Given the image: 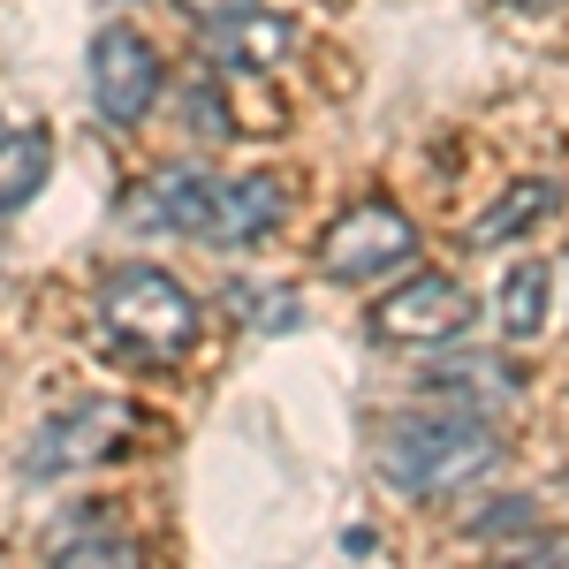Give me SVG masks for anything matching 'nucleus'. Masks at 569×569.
<instances>
[{
    "label": "nucleus",
    "instance_id": "f257e3e1",
    "mask_svg": "<svg viewBox=\"0 0 569 569\" xmlns=\"http://www.w3.org/2000/svg\"><path fill=\"white\" fill-rule=\"evenodd\" d=\"M501 463V433L486 426L479 410H410V418H388L380 433V471H388L395 493H456V486L486 479Z\"/></svg>",
    "mask_w": 569,
    "mask_h": 569
},
{
    "label": "nucleus",
    "instance_id": "f03ea898",
    "mask_svg": "<svg viewBox=\"0 0 569 569\" xmlns=\"http://www.w3.org/2000/svg\"><path fill=\"white\" fill-rule=\"evenodd\" d=\"M99 335L137 365H176L198 342V297L168 266H122L99 281Z\"/></svg>",
    "mask_w": 569,
    "mask_h": 569
},
{
    "label": "nucleus",
    "instance_id": "7ed1b4c3",
    "mask_svg": "<svg viewBox=\"0 0 569 569\" xmlns=\"http://www.w3.org/2000/svg\"><path fill=\"white\" fill-rule=\"evenodd\" d=\"M410 251H418V228L395 213L388 198H365L319 236V273L365 289V281H388L395 266H410Z\"/></svg>",
    "mask_w": 569,
    "mask_h": 569
},
{
    "label": "nucleus",
    "instance_id": "20e7f679",
    "mask_svg": "<svg viewBox=\"0 0 569 569\" xmlns=\"http://www.w3.org/2000/svg\"><path fill=\"white\" fill-rule=\"evenodd\" d=\"M152 99H160V46L130 23H107L91 39V107L114 130H130V122L152 114Z\"/></svg>",
    "mask_w": 569,
    "mask_h": 569
},
{
    "label": "nucleus",
    "instance_id": "39448f33",
    "mask_svg": "<svg viewBox=\"0 0 569 569\" xmlns=\"http://www.w3.org/2000/svg\"><path fill=\"white\" fill-rule=\"evenodd\" d=\"M463 327H471V297L448 273H410V281H395L388 297L372 305V335L402 342V350H433V342L463 335Z\"/></svg>",
    "mask_w": 569,
    "mask_h": 569
},
{
    "label": "nucleus",
    "instance_id": "423d86ee",
    "mask_svg": "<svg viewBox=\"0 0 569 569\" xmlns=\"http://www.w3.org/2000/svg\"><path fill=\"white\" fill-rule=\"evenodd\" d=\"M137 410L130 402H114V395H99V402H77V410H61V418H46L39 440L23 448V471L31 479H53V471H84L99 456H114L122 440H130Z\"/></svg>",
    "mask_w": 569,
    "mask_h": 569
},
{
    "label": "nucleus",
    "instance_id": "0eeeda50",
    "mask_svg": "<svg viewBox=\"0 0 569 569\" xmlns=\"http://www.w3.org/2000/svg\"><path fill=\"white\" fill-rule=\"evenodd\" d=\"M46 569H144V547L107 509H69L46 531Z\"/></svg>",
    "mask_w": 569,
    "mask_h": 569
},
{
    "label": "nucleus",
    "instance_id": "6e6552de",
    "mask_svg": "<svg viewBox=\"0 0 569 569\" xmlns=\"http://www.w3.org/2000/svg\"><path fill=\"white\" fill-rule=\"evenodd\" d=\"M273 220H281V182L273 176H213V213H206V243L213 251L266 243Z\"/></svg>",
    "mask_w": 569,
    "mask_h": 569
},
{
    "label": "nucleus",
    "instance_id": "1a4fd4ad",
    "mask_svg": "<svg viewBox=\"0 0 569 569\" xmlns=\"http://www.w3.org/2000/svg\"><path fill=\"white\" fill-rule=\"evenodd\" d=\"M122 213H130L137 228H160V236H198V243H206V213H213V176H182V168H168V176L137 182Z\"/></svg>",
    "mask_w": 569,
    "mask_h": 569
},
{
    "label": "nucleus",
    "instance_id": "9d476101",
    "mask_svg": "<svg viewBox=\"0 0 569 569\" xmlns=\"http://www.w3.org/2000/svg\"><path fill=\"white\" fill-rule=\"evenodd\" d=\"M289 46H297V23L289 16H228V23H206V53H213L220 69H236V77H259V69H281L289 61Z\"/></svg>",
    "mask_w": 569,
    "mask_h": 569
},
{
    "label": "nucleus",
    "instance_id": "9b49d317",
    "mask_svg": "<svg viewBox=\"0 0 569 569\" xmlns=\"http://www.w3.org/2000/svg\"><path fill=\"white\" fill-rule=\"evenodd\" d=\"M493 319H501L509 342L547 335V319H555V266H547V259L509 266V273H501V297H493Z\"/></svg>",
    "mask_w": 569,
    "mask_h": 569
},
{
    "label": "nucleus",
    "instance_id": "f8f14e48",
    "mask_svg": "<svg viewBox=\"0 0 569 569\" xmlns=\"http://www.w3.org/2000/svg\"><path fill=\"white\" fill-rule=\"evenodd\" d=\"M562 206V182H539V176H525V182H509L493 206L479 213V228H471V243L479 251H493V243H517V236H531L539 220Z\"/></svg>",
    "mask_w": 569,
    "mask_h": 569
},
{
    "label": "nucleus",
    "instance_id": "ddd939ff",
    "mask_svg": "<svg viewBox=\"0 0 569 569\" xmlns=\"http://www.w3.org/2000/svg\"><path fill=\"white\" fill-rule=\"evenodd\" d=\"M46 168H53V137L39 122H23V130H0V213H16V206H31L39 198Z\"/></svg>",
    "mask_w": 569,
    "mask_h": 569
},
{
    "label": "nucleus",
    "instance_id": "4468645a",
    "mask_svg": "<svg viewBox=\"0 0 569 569\" xmlns=\"http://www.w3.org/2000/svg\"><path fill=\"white\" fill-rule=\"evenodd\" d=\"M479 365H486V357H448V365H433V388L479 395V402H509L517 380H509V372H479Z\"/></svg>",
    "mask_w": 569,
    "mask_h": 569
},
{
    "label": "nucleus",
    "instance_id": "2eb2a0df",
    "mask_svg": "<svg viewBox=\"0 0 569 569\" xmlns=\"http://www.w3.org/2000/svg\"><path fill=\"white\" fill-rule=\"evenodd\" d=\"M228 311H236V319H259V327H297V311H289L281 289H243V281H236V289H228Z\"/></svg>",
    "mask_w": 569,
    "mask_h": 569
},
{
    "label": "nucleus",
    "instance_id": "dca6fc26",
    "mask_svg": "<svg viewBox=\"0 0 569 569\" xmlns=\"http://www.w3.org/2000/svg\"><path fill=\"white\" fill-rule=\"evenodd\" d=\"M182 107H190V130L206 137V144H220V137L236 130V122H228V107H220V91H213V84H190V91H182Z\"/></svg>",
    "mask_w": 569,
    "mask_h": 569
},
{
    "label": "nucleus",
    "instance_id": "f3484780",
    "mask_svg": "<svg viewBox=\"0 0 569 569\" xmlns=\"http://www.w3.org/2000/svg\"><path fill=\"white\" fill-rule=\"evenodd\" d=\"M182 16H198V23H228V16H251L259 0H176Z\"/></svg>",
    "mask_w": 569,
    "mask_h": 569
},
{
    "label": "nucleus",
    "instance_id": "a211bd4d",
    "mask_svg": "<svg viewBox=\"0 0 569 569\" xmlns=\"http://www.w3.org/2000/svg\"><path fill=\"white\" fill-rule=\"evenodd\" d=\"M509 8H531V16H539V8H562V0H509Z\"/></svg>",
    "mask_w": 569,
    "mask_h": 569
}]
</instances>
